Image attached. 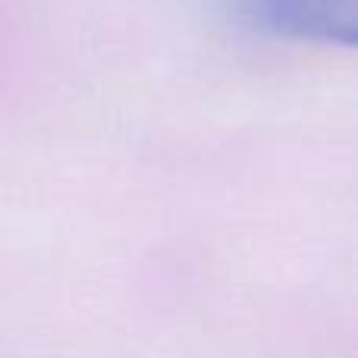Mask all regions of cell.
Instances as JSON below:
<instances>
[{"label":"cell","instance_id":"6da1fadb","mask_svg":"<svg viewBox=\"0 0 358 358\" xmlns=\"http://www.w3.org/2000/svg\"><path fill=\"white\" fill-rule=\"evenodd\" d=\"M245 29L280 41L355 48L358 0H227Z\"/></svg>","mask_w":358,"mask_h":358}]
</instances>
